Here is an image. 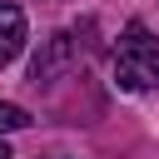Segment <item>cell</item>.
Instances as JSON below:
<instances>
[{
	"label": "cell",
	"mask_w": 159,
	"mask_h": 159,
	"mask_svg": "<svg viewBox=\"0 0 159 159\" xmlns=\"http://www.w3.org/2000/svg\"><path fill=\"white\" fill-rule=\"evenodd\" d=\"M114 80L119 89H159V40L149 35V25L129 20L124 35H119V50H114Z\"/></svg>",
	"instance_id": "cell-1"
},
{
	"label": "cell",
	"mask_w": 159,
	"mask_h": 159,
	"mask_svg": "<svg viewBox=\"0 0 159 159\" xmlns=\"http://www.w3.org/2000/svg\"><path fill=\"white\" fill-rule=\"evenodd\" d=\"M80 65V40L70 35V30H55L50 40H45V50H40V60H35V70H30V84L40 89V84H55L65 70H75Z\"/></svg>",
	"instance_id": "cell-2"
},
{
	"label": "cell",
	"mask_w": 159,
	"mask_h": 159,
	"mask_svg": "<svg viewBox=\"0 0 159 159\" xmlns=\"http://www.w3.org/2000/svg\"><path fill=\"white\" fill-rule=\"evenodd\" d=\"M20 50H25V10L0 5V65H10Z\"/></svg>",
	"instance_id": "cell-3"
},
{
	"label": "cell",
	"mask_w": 159,
	"mask_h": 159,
	"mask_svg": "<svg viewBox=\"0 0 159 159\" xmlns=\"http://www.w3.org/2000/svg\"><path fill=\"white\" fill-rule=\"evenodd\" d=\"M30 124V114L20 109V104H5L0 99V134H15V129H25Z\"/></svg>",
	"instance_id": "cell-4"
},
{
	"label": "cell",
	"mask_w": 159,
	"mask_h": 159,
	"mask_svg": "<svg viewBox=\"0 0 159 159\" xmlns=\"http://www.w3.org/2000/svg\"><path fill=\"white\" fill-rule=\"evenodd\" d=\"M0 159H10V149H5V144H0Z\"/></svg>",
	"instance_id": "cell-5"
}]
</instances>
